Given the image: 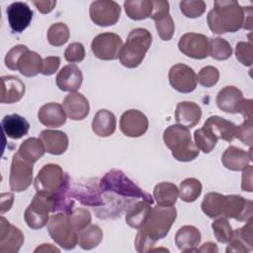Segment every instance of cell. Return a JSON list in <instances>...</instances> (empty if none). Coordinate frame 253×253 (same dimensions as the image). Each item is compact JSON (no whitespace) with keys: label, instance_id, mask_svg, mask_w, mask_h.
Listing matches in <instances>:
<instances>
[{"label":"cell","instance_id":"obj_3","mask_svg":"<svg viewBox=\"0 0 253 253\" xmlns=\"http://www.w3.org/2000/svg\"><path fill=\"white\" fill-rule=\"evenodd\" d=\"M163 140L178 161L189 162L199 155L200 149L192 141L190 129L184 126L178 124L168 126L163 132Z\"/></svg>","mask_w":253,"mask_h":253},{"label":"cell","instance_id":"obj_49","mask_svg":"<svg viewBox=\"0 0 253 253\" xmlns=\"http://www.w3.org/2000/svg\"><path fill=\"white\" fill-rule=\"evenodd\" d=\"M85 57V48L81 42H72L70 43L65 51H64V58L66 61L71 63L81 62Z\"/></svg>","mask_w":253,"mask_h":253},{"label":"cell","instance_id":"obj_36","mask_svg":"<svg viewBox=\"0 0 253 253\" xmlns=\"http://www.w3.org/2000/svg\"><path fill=\"white\" fill-rule=\"evenodd\" d=\"M45 152L44 146L40 138L30 137L21 143L18 153L27 161L35 163L41 157L43 156Z\"/></svg>","mask_w":253,"mask_h":253},{"label":"cell","instance_id":"obj_40","mask_svg":"<svg viewBox=\"0 0 253 253\" xmlns=\"http://www.w3.org/2000/svg\"><path fill=\"white\" fill-rule=\"evenodd\" d=\"M232 54V47L227 41L221 38L209 40V55L216 60H226Z\"/></svg>","mask_w":253,"mask_h":253},{"label":"cell","instance_id":"obj_9","mask_svg":"<svg viewBox=\"0 0 253 253\" xmlns=\"http://www.w3.org/2000/svg\"><path fill=\"white\" fill-rule=\"evenodd\" d=\"M33 182V163L25 160L18 152L13 155L9 183L13 192L26 191Z\"/></svg>","mask_w":253,"mask_h":253},{"label":"cell","instance_id":"obj_1","mask_svg":"<svg viewBox=\"0 0 253 253\" xmlns=\"http://www.w3.org/2000/svg\"><path fill=\"white\" fill-rule=\"evenodd\" d=\"M177 217V211L174 207L156 206L151 211L144 222L138 229L134 245L137 252L150 251L156 241L164 238Z\"/></svg>","mask_w":253,"mask_h":253},{"label":"cell","instance_id":"obj_13","mask_svg":"<svg viewBox=\"0 0 253 253\" xmlns=\"http://www.w3.org/2000/svg\"><path fill=\"white\" fill-rule=\"evenodd\" d=\"M178 48L191 58L204 59L209 56V39L202 34L187 33L180 38Z\"/></svg>","mask_w":253,"mask_h":253},{"label":"cell","instance_id":"obj_22","mask_svg":"<svg viewBox=\"0 0 253 253\" xmlns=\"http://www.w3.org/2000/svg\"><path fill=\"white\" fill-rule=\"evenodd\" d=\"M82 72L75 64H68L63 66L55 78L57 87L61 91L70 93L78 90L82 84Z\"/></svg>","mask_w":253,"mask_h":253},{"label":"cell","instance_id":"obj_28","mask_svg":"<svg viewBox=\"0 0 253 253\" xmlns=\"http://www.w3.org/2000/svg\"><path fill=\"white\" fill-rule=\"evenodd\" d=\"M201 232L193 225H184L175 235V243L182 252H197L201 243Z\"/></svg>","mask_w":253,"mask_h":253},{"label":"cell","instance_id":"obj_6","mask_svg":"<svg viewBox=\"0 0 253 253\" xmlns=\"http://www.w3.org/2000/svg\"><path fill=\"white\" fill-rule=\"evenodd\" d=\"M47 231L51 239L65 250L75 248L78 243V231L74 229L67 212L58 211L50 215Z\"/></svg>","mask_w":253,"mask_h":253},{"label":"cell","instance_id":"obj_37","mask_svg":"<svg viewBox=\"0 0 253 253\" xmlns=\"http://www.w3.org/2000/svg\"><path fill=\"white\" fill-rule=\"evenodd\" d=\"M103 239V231L96 224H89L78 232V243L84 250L97 247Z\"/></svg>","mask_w":253,"mask_h":253},{"label":"cell","instance_id":"obj_53","mask_svg":"<svg viewBox=\"0 0 253 253\" xmlns=\"http://www.w3.org/2000/svg\"><path fill=\"white\" fill-rule=\"evenodd\" d=\"M33 4L37 7V9L42 13V14H47L50 13L53 8L56 5V1L53 0H47V1H33Z\"/></svg>","mask_w":253,"mask_h":253},{"label":"cell","instance_id":"obj_44","mask_svg":"<svg viewBox=\"0 0 253 253\" xmlns=\"http://www.w3.org/2000/svg\"><path fill=\"white\" fill-rule=\"evenodd\" d=\"M67 213L74 229L78 232L91 223V213L84 208H73Z\"/></svg>","mask_w":253,"mask_h":253},{"label":"cell","instance_id":"obj_20","mask_svg":"<svg viewBox=\"0 0 253 253\" xmlns=\"http://www.w3.org/2000/svg\"><path fill=\"white\" fill-rule=\"evenodd\" d=\"M253 225L252 220L247 221V223L235 229L232 232L230 240L227 242L226 252H240L246 253L253 249Z\"/></svg>","mask_w":253,"mask_h":253},{"label":"cell","instance_id":"obj_56","mask_svg":"<svg viewBox=\"0 0 253 253\" xmlns=\"http://www.w3.org/2000/svg\"><path fill=\"white\" fill-rule=\"evenodd\" d=\"M245 9V15H244V23H243V29H246L248 31L252 30V14L253 10L252 7H244Z\"/></svg>","mask_w":253,"mask_h":253},{"label":"cell","instance_id":"obj_48","mask_svg":"<svg viewBox=\"0 0 253 253\" xmlns=\"http://www.w3.org/2000/svg\"><path fill=\"white\" fill-rule=\"evenodd\" d=\"M253 124H252V119H247L244 120V122L236 126V131H235V137H237L242 143L245 145L251 146L253 142Z\"/></svg>","mask_w":253,"mask_h":253},{"label":"cell","instance_id":"obj_15","mask_svg":"<svg viewBox=\"0 0 253 253\" xmlns=\"http://www.w3.org/2000/svg\"><path fill=\"white\" fill-rule=\"evenodd\" d=\"M120 128L126 136L138 137L146 132L148 120L146 116L138 110H127L121 116Z\"/></svg>","mask_w":253,"mask_h":253},{"label":"cell","instance_id":"obj_29","mask_svg":"<svg viewBox=\"0 0 253 253\" xmlns=\"http://www.w3.org/2000/svg\"><path fill=\"white\" fill-rule=\"evenodd\" d=\"M1 125L6 136L12 139H19L23 137L30 129L29 122L18 114L5 116L2 119Z\"/></svg>","mask_w":253,"mask_h":253},{"label":"cell","instance_id":"obj_47","mask_svg":"<svg viewBox=\"0 0 253 253\" xmlns=\"http://www.w3.org/2000/svg\"><path fill=\"white\" fill-rule=\"evenodd\" d=\"M253 48L251 42H239L235 47V56L238 61H240L245 66H251Z\"/></svg>","mask_w":253,"mask_h":253},{"label":"cell","instance_id":"obj_43","mask_svg":"<svg viewBox=\"0 0 253 253\" xmlns=\"http://www.w3.org/2000/svg\"><path fill=\"white\" fill-rule=\"evenodd\" d=\"M211 228H212L213 234L218 242L227 243L230 240L233 230L231 229V225L226 217L220 216V217L216 218L212 222Z\"/></svg>","mask_w":253,"mask_h":253},{"label":"cell","instance_id":"obj_51","mask_svg":"<svg viewBox=\"0 0 253 253\" xmlns=\"http://www.w3.org/2000/svg\"><path fill=\"white\" fill-rule=\"evenodd\" d=\"M60 65V58L58 56H47L42 59V74L45 76H49L57 71Z\"/></svg>","mask_w":253,"mask_h":253},{"label":"cell","instance_id":"obj_45","mask_svg":"<svg viewBox=\"0 0 253 253\" xmlns=\"http://www.w3.org/2000/svg\"><path fill=\"white\" fill-rule=\"evenodd\" d=\"M180 10L187 18L195 19L201 17L206 11V3L202 0L199 1H181Z\"/></svg>","mask_w":253,"mask_h":253},{"label":"cell","instance_id":"obj_57","mask_svg":"<svg viewBox=\"0 0 253 253\" xmlns=\"http://www.w3.org/2000/svg\"><path fill=\"white\" fill-rule=\"evenodd\" d=\"M217 246L213 242H206L200 248H197V252H217Z\"/></svg>","mask_w":253,"mask_h":253},{"label":"cell","instance_id":"obj_25","mask_svg":"<svg viewBox=\"0 0 253 253\" xmlns=\"http://www.w3.org/2000/svg\"><path fill=\"white\" fill-rule=\"evenodd\" d=\"M251 161V149L249 152L230 145L228 146L221 156L223 166L231 171H242L249 165Z\"/></svg>","mask_w":253,"mask_h":253},{"label":"cell","instance_id":"obj_39","mask_svg":"<svg viewBox=\"0 0 253 253\" xmlns=\"http://www.w3.org/2000/svg\"><path fill=\"white\" fill-rule=\"evenodd\" d=\"M202 190V183L198 179L187 178L180 183L179 196L183 202L192 203L201 196Z\"/></svg>","mask_w":253,"mask_h":253},{"label":"cell","instance_id":"obj_12","mask_svg":"<svg viewBox=\"0 0 253 253\" xmlns=\"http://www.w3.org/2000/svg\"><path fill=\"white\" fill-rule=\"evenodd\" d=\"M169 83L173 89L180 93H191L197 87V75L190 66L177 63L173 65L168 73Z\"/></svg>","mask_w":253,"mask_h":253},{"label":"cell","instance_id":"obj_50","mask_svg":"<svg viewBox=\"0 0 253 253\" xmlns=\"http://www.w3.org/2000/svg\"><path fill=\"white\" fill-rule=\"evenodd\" d=\"M29 48L24 44H17L13 46L5 56V65L11 70H17V63L22 54Z\"/></svg>","mask_w":253,"mask_h":253},{"label":"cell","instance_id":"obj_41","mask_svg":"<svg viewBox=\"0 0 253 253\" xmlns=\"http://www.w3.org/2000/svg\"><path fill=\"white\" fill-rule=\"evenodd\" d=\"M47 41L53 46L63 45L69 40V29L64 23L52 24L47 30Z\"/></svg>","mask_w":253,"mask_h":253},{"label":"cell","instance_id":"obj_27","mask_svg":"<svg viewBox=\"0 0 253 253\" xmlns=\"http://www.w3.org/2000/svg\"><path fill=\"white\" fill-rule=\"evenodd\" d=\"M202 118V110L200 106L194 102H180L175 111L176 122L188 128L198 125Z\"/></svg>","mask_w":253,"mask_h":253},{"label":"cell","instance_id":"obj_24","mask_svg":"<svg viewBox=\"0 0 253 253\" xmlns=\"http://www.w3.org/2000/svg\"><path fill=\"white\" fill-rule=\"evenodd\" d=\"M236 126L232 122H229L218 116H211L204 124V127L208 128L217 139L232 141L235 138Z\"/></svg>","mask_w":253,"mask_h":253},{"label":"cell","instance_id":"obj_33","mask_svg":"<svg viewBox=\"0 0 253 253\" xmlns=\"http://www.w3.org/2000/svg\"><path fill=\"white\" fill-rule=\"evenodd\" d=\"M150 211L151 205L143 200L130 205L126 212V224L134 229H139L144 224Z\"/></svg>","mask_w":253,"mask_h":253},{"label":"cell","instance_id":"obj_38","mask_svg":"<svg viewBox=\"0 0 253 253\" xmlns=\"http://www.w3.org/2000/svg\"><path fill=\"white\" fill-rule=\"evenodd\" d=\"M224 195L215 192H210L206 194L201 208L202 211L211 218L221 216V210L223 205Z\"/></svg>","mask_w":253,"mask_h":253},{"label":"cell","instance_id":"obj_21","mask_svg":"<svg viewBox=\"0 0 253 253\" xmlns=\"http://www.w3.org/2000/svg\"><path fill=\"white\" fill-rule=\"evenodd\" d=\"M1 95L2 104H13L20 101L25 95L26 87L22 80L14 75L1 77Z\"/></svg>","mask_w":253,"mask_h":253},{"label":"cell","instance_id":"obj_55","mask_svg":"<svg viewBox=\"0 0 253 253\" xmlns=\"http://www.w3.org/2000/svg\"><path fill=\"white\" fill-rule=\"evenodd\" d=\"M239 113L244 117V120L252 119V100L244 99Z\"/></svg>","mask_w":253,"mask_h":253},{"label":"cell","instance_id":"obj_35","mask_svg":"<svg viewBox=\"0 0 253 253\" xmlns=\"http://www.w3.org/2000/svg\"><path fill=\"white\" fill-rule=\"evenodd\" d=\"M124 7L126 16L134 21L150 18L153 11V3L150 0L125 1Z\"/></svg>","mask_w":253,"mask_h":253},{"label":"cell","instance_id":"obj_14","mask_svg":"<svg viewBox=\"0 0 253 253\" xmlns=\"http://www.w3.org/2000/svg\"><path fill=\"white\" fill-rule=\"evenodd\" d=\"M153 11L150 18L155 22V28L158 36L163 41H170L175 32L174 21L169 14L168 1H152Z\"/></svg>","mask_w":253,"mask_h":253},{"label":"cell","instance_id":"obj_46","mask_svg":"<svg viewBox=\"0 0 253 253\" xmlns=\"http://www.w3.org/2000/svg\"><path fill=\"white\" fill-rule=\"evenodd\" d=\"M219 79V71L216 67L213 66H205L203 67L198 76L197 81L204 87H212L217 83Z\"/></svg>","mask_w":253,"mask_h":253},{"label":"cell","instance_id":"obj_34","mask_svg":"<svg viewBox=\"0 0 253 253\" xmlns=\"http://www.w3.org/2000/svg\"><path fill=\"white\" fill-rule=\"evenodd\" d=\"M153 197L159 206L173 207L179 197V189L173 183L161 182L154 187Z\"/></svg>","mask_w":253,"mask_h":253},{"label":"cell","instance_id":"obj_7","mask_svg":"<svg viewBox=\"0 0 253 253\" xmlns=\"http://www.w3.org/2000/svg\"><path fill=\"white\" fill-rule=\"evenodd\" d=\"M54 194L50 195L37 192L30 206L25 211V221L32 229L42 228L48 222V213L54 212Z\"/></svg>","mask_w":253,"mask_h":253},{"label":"cell","instance_id":"obj_17","mask_svg":"<svg viewBox=\"0 0 253 253\" xmlns=\"http://www.w3.org/2000/svg\"><path fill=\"white\" fill-rule=\"evenodd\" d=\"M6 13L9 26L14 33H22L33 19V11L24 2L12 3L7 7Z\"/></svg>","mask_w":253,"mask_h":253},{"label":"cell","instance_id":"obj_2","mask_svg":"<svg viewBox=\"0 0 253 253\" xmlns=\"http://www.w3.org/2000/svg\"><path fill=\"white\" fill-rule=\"evenodd\" d=\"M245 9L234 0H216L208 14L210 30L217 35L234 33L243 27Z\"/></svg>","mask_w":253,"mask_h":253},{"label":"cell","instance_id":"obj_23","mask_svg":"<svg viewBox=\"0 0 253 253\" xmlns=\"http://www.w3.org/2000/svg\"><path fill=\"white\" fill-rule=\"evenodd\" d=\"M40 139L42 140L45 151L53 155L64 153L69 143L67 134L61 130L44 129L40 133Z\"/></svg>","mask_w":253,"mask_h":253},{"label":"cell","instance_id":"obj_52","mask_svg":"<svg viewBox=\"0 0 253 253\" xmlns=\"http://www.w3.org/2000/svg\"><path fill=\"white\" fill-rule=\"evenodd\" d=\"M252 172L253 168L251 165H248L242 170V182H241V189L246 192H252Z\"/></svg>","mask_w":253,"mask_h":253},{"label":"cell","instance_id":"obj_54","mask_svg":"<svg viewBox=\"0 0 253 253\" xmlns=\"http://www.w3.org/2000/svg\"><path fill=\"white\" fill-rule=\"evenodd\" d=\"M14 202V195L12 193H3L1 194V213L9 211Z\"/></svg>","mask_w":253,"mask_h":253},{"label":"cell","instance_id":"obj_19","mask_svg":"<svg viewBox=\"0 0 253 253\" xmlns=\"http://www.w3.org/2000/svg\"><path fill=\"white\" fill-rule=\"evenodd\" d=\"M62 107L66 116L73 121L84 120L90 111L87 98L77 92L68 94L62 102Z\"/></svg>","mask_w":253,"mask_h":253},{"label":"cell","instance_id":"obj_18","mask_svg":"<svg viewBox=\"0 0 253 253\" xmlns=\"http://www.w3.org/2000/svg\"><path fill=\"white\" fill-rule=\"evenodd\" d=\"M244 98L242 92L234 86H225L216 96V105L224 113H239Z\"/></svg>","mask_w":253,"mask_h":253},{"label":"cell","instance_id":"obj_11","mask_svg":"<svg viewBox=\"0 0 253 253\" xmlns=\"http://www.w3.org/2000/svg\"><path fill=\"white\" fill-rule=\"evenodd\" d=\"M89 14L92 22L100 27L115 25L121 16V7L115 1L98 0L91 3Z\"/></svg>","mask_w":253,"mask_h":253},{"label":"cell","instance_id":"obj_8","mask_svg":"<svg viewBox=\"0 0 253 253\" xmlns=\"http://www.w3.org/2000/svg\"><path fill=\"white\" fill-rule=\"evenodd\" d=\"M69 176L63 173L61 167L57 164H45L39 171L34 186L37 192L53 195L57 193L68 181Z\"/></svg>","mask_w":253,"mask_h":253},{"label":"cell","instance_id":"obj_31","mask_svg":"<svg viewBox=\"0 0 253 253\" xmlns=\"http://www.w3.org/2000/svg\"><path fill=\"white\" fill-rule=\"evenodd\" d=\"M100 188L88 187V186H79L71 191L69 188L68 195L71 199H76L81 204L90 206V207H100L104 206L105 202L102 198Z\"/></svg>","mask_w":253,"mask_h":253},{"label":"cell","instance_id":"obj_32","mask_svg":"<svg viewBox=\"0 0 253 253\" xmlns=\"http://www.w3.org/2000/svg\"><path fill=\"white\" fill-rule=\"evenodd\" d=\"M42 59L41 55L30 49L22 54L17 63V70L26 77L37 76L39 73H42Z\"/></svg>","mask_w":253,"mask_h":253},{"label":"cell","instance_id":"obj_42","mask_svg":"<svg viewBox=\"0 0 253 253\" xmlns=\"http://www.w3.org/2000/svg\"><path fill=\"white\" fill-rule=\"evenodd\" d=\"M195 144L204 153H210L216 145L217 138L206 127L199 128L194 132Z\"/></svg>","mask_w":253,"mask_h":253},{"label":"cell","instance_id":"obj_10","mask_svg":"<svg viewBox=\"0 0 253 253\" xmlns=\"http://www.w3.org/2000/svg\"><path fill=\"white\" fill-rule=\"evenodd\" d=\"M122 47L123 41L121 37L114 33L99 34L91 42L92 52L102 60L118 59Z\"/></svg>","mask_w":253,"mask_h":253},{"label":"cell","instance_id":"obj_4","mask_svg":"<svg viewBox=\"0 0 253 253\" xmlns=\"http://www.w3.org/2000/svg\"><path fill=\"white\" fill-rule=\"evenodd\" d=\"M99 188L103 193L110 192L126 198L141 199L153 205L151 195L140 189L134 182L126 177L123 171L118 169L107 172L100 180Z\"/></svg>","mask_w":253,"mask_h":253},{"label":"cell","instance_id":"obj_58","mask_svg":"<svg viewBox=\"0 0 253 253\" xmlns=\"http://www.w3.org/2000/svg\"><path fill=\"white\" fill-rule=\"evenodd\" d=\"M35 252H59V249L54 247L52 244H42L35 249Z\"/></svg>","mask_w":253,"mask_h":253},{"label":"cell","instance_id":"obj_16","mask_svg":"<svg viewBox=\"0 0 253 253\" xmlns=\"http://www.w3.org/2000/svg\"><path fill=\"white\" fill-rule=\"evenodd\" d=\"M24 243V234L4 216L0 218V252L17 253Z\"/></svg>","mask_w":253,"mask_h":253},{"label":"cell","instance_id":"obj_30","mask_svg":"<svg viewBox=\"0 0 253 253\" xmlns=\"http://www.w3.org/2000/svg\"><path fill=\"white\" fill-rule=\"evenodd\" d=\"M117 126V120L115 115L108 110H99L92 121L93 132L101 137L112 135Z\"/></svg>","mask_w":253,"mask_h":253},{"label":"cell","instance_id":"obj_26","mask_svg":"<svg viewBox=\"0 0 253 253\" xmlns=\"http://www.w3.org/2000/svg\"><path fill=\"white\" fill-rule=\"evenodd\" d=\"M38 119L47 127H58L65 124L66 114L61 105L51 102L40 108Z\"/></svg>","mask_w":253,"mask_h":253},{"label":"cell","instance_id":"obj_5","mask_svg":"<svg viewBox=\"0 0 253 253\" xmlns=\"http://www.w3.org/2000/svg\"><path fill=\"white\" fill-rule=\"evenodd\" d=\"M151 42L152 36L146 29L136 28L131 30L120 52L119 59L121 63L126 68L137 67L144 59Z\"/></svg>","mask_w":253,"mask_h":253}]
</instances>
